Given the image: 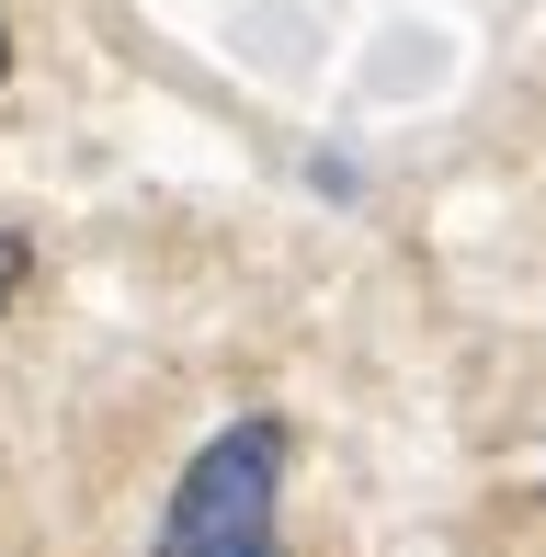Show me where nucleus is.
<instances>
[{
  "mask_svg": "<svg viewBox=\"0 0 546 557\" xmlns=\"http://www.w3.org/2000/svg\"><path fill=\"white\" fill-rule=\"evenodd\" d=\"M273 490H285V421H228L171 478L148 557H273Z\"/></svg>",
  "mask_w": 546,
  "mask_h": 557,
  "instance_id": "f257e3e1",
  "label": "nucleus"
},
{
  "mask_svg": "<svg viewBox=\"0 0 546 557\" xmlns=\"http://www.w3.org/2000/svg\"><path fill=\"white\" fill-rule=\"evenodd\" d=\"M23 262H35V250H23V239H12V227H0V296H12V285H23Z\"/></svg>",
  "mask_w": 546,
  "mask_h": 557,
  "instance_id": "f03ea898",
  "label": "nucleus"
},
{
  "mask_svg": "<svg viewBox=\"0 0 546 557\" xmlns=\"http://www.w3.org/2000/svg\"><path fill=\"white\" fill-rule=\"evenodd\" d=\"M0 81H12V23H0Z\"/></svg>",
  "mask_w": 546,
  "mask_h": 557,
  "instance_id": "7ed1b4c3",
  "label": "nucleus"
}]
</instances>
